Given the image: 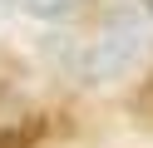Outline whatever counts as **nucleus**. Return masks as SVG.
Returning a JSON list of instances; mask_svg holds the SVG:
<instances>
[{
    "label": "nucleus",
    "instance_id": "f257e3e1",
    "mask_svg": "<svg viewBox=\"0 0 153 148\" xmlns=\"http://www.w3.org/2000/svg\"><path fill=\"white\" fill-rule=\"evenodd\" d=\"M138 49H143V35H138V30H133L128 20H109L89 45H79V54H74V74L89 79V84L119 79L123 69L138 59Z\"/></svg>",
    "mask_w": 153,
    "mask_h": 148
},
{
    "label": "nucleus",
    "instance_id": "7ed1b4c3",
    "mask_svg": "<svg viewBox=\"0 0 153 148\" xmlns=\"http://www.w3.org/2000/svg\"><path fill=\"white\" fill-rule=\"evenodd\" d=\"M143 5H148V15H153V0H143Z\"/></svg>",
    "mask_w": 153,
    "mask_h": 148
},
{
    "label": "nucleus",
    "instance_id": "f03ea898",
    "mask_svg": "<svg viewBox=\"0 0 153 148\" xmlns=\"http://www.w3.org/2000/svg\"><path fill=\"white\" fill-rule=\"evenodd\" d=\"M20 5L30 10V15H40V20H64L79 0H20Z\"/></svg>",
    "mask_w": 153,
    "mask_h": 148
}]
</instances>
